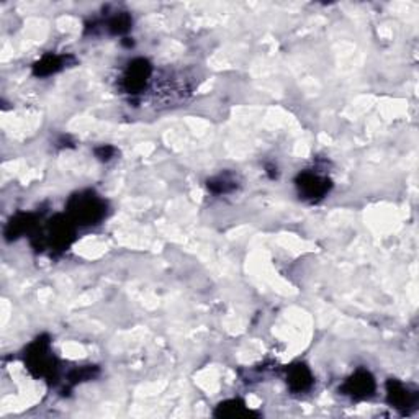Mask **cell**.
Returning <instances> with one entry per match:
<instances>
[{
  "mask_svg": "<svg viewBox=\"0 0 419 419\" xmlns=\"http://www.w3.org/2000/svg\"><path fill=\"white\" fill-rule=\"evenodd\" d=\"M62 68H64V58L56 56V54H46L33 66V74L38 77H46V75L58 73Z\"/></svg>",
  "mask_w": 419,
  "mask_h": 419,
  "instance_id": "cell-8",
  "label": "cell"
},
{
  "mask_svg": "<svg viewBox=\"0 0 419 419\" xmlns=\"http://www.w3.org/2000/svg\"><path fill=\"white\" fill-rule=\"evenodd\" d=\"M253 411L251 409L246 408V403L242 400H228L225 401V403H221L216 408L215 416H221V418H244V416H251Z\"/></svg>",
  "mask_w": 419,
  "mask_h": 419,
  "instance_id": "cell-9",
  "label": "cell"
},
{
  "mask_svg": "<svg viewBox=\"0 0 419 419\" xmlns=\"http://www.w3.org/2000/svg\"><path fill=\"white\" fill-rule=\"evenodd\" d=\"M69 213L74 221L81 225H95L105 215V202L92 192L79 194L71 199Z\"/></svg>",
  "mask_w": 419,
  "mask_h": 419,
  "instance_id": "cell-1",
  "label": "cell"
},
{
  "mask_svg": "<svg viewBox=\"0 0 419 419\" xmlns=\"http://www.w3.org/2000/svg\"><path fill=\"white\" fill-rule=\"evenodd\" d=\"M153 68L146 60H135L128 64L127 71H125L123 77H121V86L128 94H138L146 87L148 84Z\"/></svg>",
  "mask_w": 419,
  "mask_h": 419,
  "instance_id": "cell-3",
  "label": "cell"
},
{
  "mask_svg": "<svg viewBox=\"0 0 419 419\" xmlns=\"http://www.w3.org/2000/svg\"><path fill=\"white\" fill-rule=\"evenodd\" d=\"M208 188L213 194H229L236 188L234 179H229L228 175H218V177L208 180Z\"/></svg>",
  "mask_w": 419,
  "mask_h": 419,
  "instance_id": "cell-11",
  "label": "cell"
},
{
  "mask_svg": "<svg viewBox=\"0 0 419 419\" xmlns=\"http://www.w3.org/2000/svg\"><path fill=\"white\" fill-rule=\"evenodd\" d=\"M28 368L38 377H51L54 370V357L49 349V341L38 339L33 342L27 354Z\"/></svg>",
  "mask_w": 419,
  "mask_h": 419,
  "instance_id": "cell-2",
  "label": "cell"
},
{
  "mask_svg": "<svg viewBox=\"0 0 419 419\" xmlns=\"http://www.w3.org/2000/svg\"><path fill=\"white\" fill-rule=\"evenodd\" d=\"M129 27H131V16L128 14L115 15L108 22V30H110L112 35H123L129 30Z\"/></svg>",
  "mask_w": 419,
  "mask_h": 419,
  "instance_id": "cell-12",
  "label": "cell"
},
{
  "mask_svg": "<svg viewBox=\"0 0 419 419\" xmlns=\"http://www.w3.org/2000/svg\"><path fill=\"white\" fill-rule=\"evenodd\" d=\"M387 395L390 403L398 409H405V411L416 403V395L409 392V390L401 382H398V380H388Z\"/></svg>",
  "mask_w": 419,
  "mask_h": 419,
  "instance_id": "cell-6",
  "label": "cell"
},
{
  "mask_svg": "<svg viewBox=\"0 0 419 419\" xmlns=\"http://www.w3.org/2000/svg\"><path fill=\"white\" fill-rule=\"evenodd\" d=\"M342 395H347L354 400H366L375 392V380L367 370H357L341 388Z\"/></svg>",
  "mask_w": 419,
  "mask_h": 419,
  "instance_id": "cell-5",
  "label": "cell"
},
{
  "mask_svg": "<svg viewBox=\"0 0 419 419\" xmlns=\"http://www.w3.org/2000/svg\"><path fill=\"white\" fill-rule=\"evenodd\" d=\"M33 226V216L31 215H20L14 218V220L8 223L7 228V236L8 238H18L20 234L28 231Z\"/></svg>",
  "mask_w": 419,
  "mask_h": 419,
  "instance_id": "cell-10",
  "label": "cell"
},
{
  "mask_svg": "<svg viewBox=\"0 0 419 419\" xmlns=\"http://www.w3.org/2000/svg\"><path fill=\"white\" fill-rule=\"evenodd\" d=\"M95 154H97L100 161H110V159L115 156V148H112V146H102V148L95 149Z\"/></svg>",
  "mask_w": 419,
  "mask_h": 419,
  "instance_id": "cell-13",
  "label": "cell"
},
{
  "mask_svg": "<svg viewBox=\"0 0 419 419\" xmlns=\"http://www.w3.org/2000/svg\"><path fill=\"white\" fill-rule=\"evenodd\" d=\"M296 187H299L300 195H303V199L318 200L329 192L331 180L322 177L318 173H313V170H305L296 179Z\"/></svg>",
  "mask_w": 419,
  "mask_h": 419,
  "instance_id": "cell-4",
  "label": "cell"
},
{
  "mask_svg": "<svg viewBox=\"0 0 419 419\" xmlns=\"http://www.w3.org/2000/svg\"><path fill=\"white\" fill-rule=\"evenodd\" d=\"M287 382L293 392H307L313 385V375L305 364H293L287 372Z\"/></svg>",
  "mask_w": 419,
  "mask_h": 419,
  "instance_id": "cell-7",
  "label": "cell"
}]
</instances>
